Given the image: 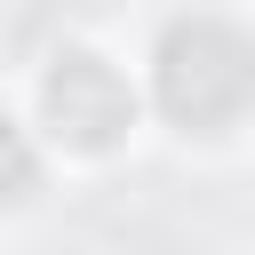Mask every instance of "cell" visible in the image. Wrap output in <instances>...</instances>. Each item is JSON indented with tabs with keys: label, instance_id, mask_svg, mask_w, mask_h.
<instances>
[{
	"label": "cell",
	"instance_id": "cell-1",
	"mask_svg": "<svg viewBox=\"0 0 255 255\" xmlns=\"http://www.w3.org/2000/svg\"><path fill=\"white\" fill-rule=\"evenodd\" d=\"M151 96L183 135H215L255 104V40L223 16H175L151 48Z\"/></svg>",
	"mask_w": 255,
	"mask_h": 255
},
{
	"label": "cell",
	"instance_id": "cell-2",
	"mask_svg": "<svg viewBox=\"0 0 255 255\" xmlns=\"http://www.w3.org/2000/svg\"><path fill=\"white\" fill-rule=\"evenodd\" d=\"M40 112H48V128H56L72 151H112V143L128 135V120H135V96H128V80H120L104 56L64 48V56L48 64V80H40Z\"/></svg>",
	"mask_w": 255,
	"mask_h": 255
},
{
	"label": "cell",
	"instance_id": "cell-3",
	"mask_svg": "<svg viewBox=\"0 0 255 255\" xmlns=\"http://www.w3.org/2000/svg\"><path fill=\"white\" fill-rule=\"evenodd\" d=\"M40 183V151H32V135L0 112V199H24Z\"/></svg>",
	"mask_w": 255,
	"mask_h": 255
}]
</instances>
